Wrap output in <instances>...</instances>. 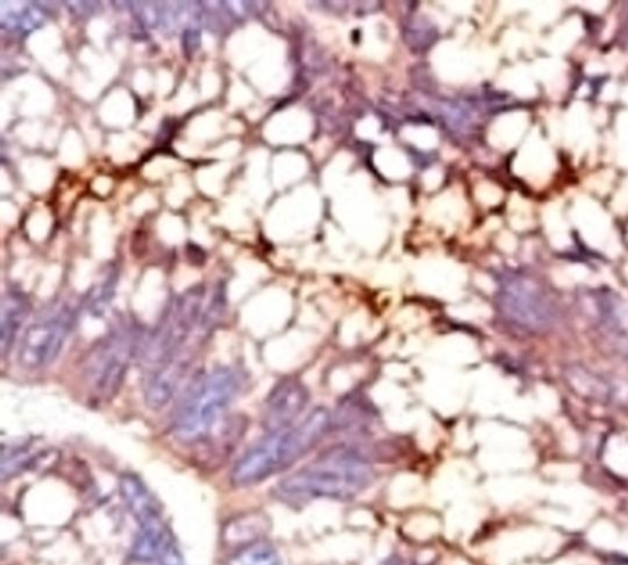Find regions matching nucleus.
<instances>
[{"label": "nucleus", "mask_w": 628, "mask_h": 565, "mask_svg": "<svg viewBox=\"0 0 628 565\" xmlns=\"http://www.w3.org/2000/svg\"><path fill=\"white\" fill-rule=\"evenodd\" d=\"M566 378L579 396L628 407V382L611 381L582 367L568 369Z\"/></svg>", "instance_id": "obj_10"}, {"label": "nucleus", "mask_w": 628, "mask_h": 565, "mask_svg": "<svg viewBox=\"0 0 628 565\" xmlns=\"http://www.w3.org/2000/svg\"><path fill=\"white\" fill-rule=\"evenodd\" d=\"M496 308L506 324L528 333L549 330L556 319L554 301L534 278L507 273L498 282Z\"/></svg>", "instance_id": "obj_7"}, {"label": "nucleus", "mask_w": 628, "mask_h": 565, "mask_svg": "<svg viewBox=\"0 0 628 565\" xmlns=\"http://www.w3.org/2000/svg\"><path fill=\"white\" fill-rule=\"evenodd\" d=\"M173 536L170 527L159 519L140 525L137 538H135L132 556L139 562L156 561L161 548Z\"/></svg>", "instance_id": "obj_14"}, {"label": "nucleus", "mask_w": 628, "mask_h": 565, "mask_svg": "<svg viewBox=\"0 0 628 565\" xmlns=\"http://www.w3.org/2000/svg\"><path fill=\"white\" fill-rule=\"evenodd\" d=\"M204 303L202 288L189 289L171 301L143 348L145 369L192 348L189 341L199 331Z\"/></svg>", "instance_id": "obj_5"}, {"label": "nucleus", "mask_w": 628, "mask_h": 565, "mask_svg": "<svg viewBox=\"0 0 628 565\" xmlns=\"http://www.w3.org/2000/svg\"><path fill=\"white\" fill-rule=\"evenodd\" d=\"M269 530L267 516L259 513H246L231 518L221 530V542L226 548L237 551L240 548L264 540Z\"/></svg>", "instance_id": "obj_13"}, {"label": "nucleus", "mask_w": 628, "mask_h": 565, "mask_svg": "<svg viewBox=\"0 0 628 565\" xmlns=\"http://www.w3.org/2000/svg\"><path fill=\"white\" fill-rule=\"evenodd\" d=\"M78 314V305L72 301H53L46 306L19 339L20 367L40 370L56 362L77 325Z\"/></svg>", "instance_id": "obj_6"}, {"label": "nucleus", "mask_w": 628, "mask_h": 565, "mask_svg": "<svg viewBox=\"0 0 628 565\" xmlns=\"http://www.w3.org/2000/svg\"><path fill=\"white\" fill-rule=\"evenodd\" d=\"M375 478V468L361 452L337 448L285 477L276 484L274 495L288 504L318 499L351 500L370 488Z\"/></svg>", "instance_id": "obj_1"}, {"label": "nucleus", "mask_w": 628, "mask_h": 565, "mask_svg": "<svg viewBox=\"0 0 628 565\" xmlns=\"http://www.w3.org/2000/svg\"><path fill=\"white\" fill-rule=\"evenodd\" d=\"M194 349L176 355L175 358L145 369L144 398L151 410H162L175 398L184 378L192 368Z\"/></svg>", "instance_id": "obj_9"}, {"label": "nucleus", "mask_w": 628, "mask_h": 565, "mask_svg": "<svg viewBox=\"0 0 628 565\" xmlns=\"http://www.w3.org/2000/svg\"><path fill=\"white\" fill-rule=\"evenodd\" d=\"M123 503L139 525L161 518V509L155 495L135 473H123L118 483Z\"/></svg>", "instance_id": "obj_11"}, {"label": "nucleus", "mask_w": 628, "mask_h": 565, "mask_svg": "<svg viewBox=\"0 0 628 565\" xmlns=\"http://www.w3.org/2000/svg\"><path fill=\"white\" fill-rule=\"evenodd\" d=\"M226 565H283L272 543L262 540L232 553Z\"/></svg>", "instance_id": "obj_16"}, {"label": "nucleus", "mask_w": 628, "mask_h": 565, "mask_svg": "<svg viewBox=\"0 0 628 565\" xmlns=\"http://www.w3.org/2000/svg\"><path fill=\"white\" fill-rule=\"evenodd\" d=\"M31 310V301L19 290H9L2 301V344L3 358L12 353L15 343L19 341V333L23 328Z\"/></svg>", "instance_id": "obj_12"}, {"label": "nucleus", "mask_w": 628, "mask_h": 565, "mask_svg": "<svg viewBox=\"0 0 628 565\" xmlns=\"http://www.w3.org/2000/svg\"><path fill=\"white\" fill-rule=\"evenodd\" d=\"M142 330L133 319H119L86 354L83 378L97 403L111 402L121 392L129 369L142 344Z\"/></svg>", "instance_id": "obj_4"}, {"label": "nucleus", "mask_w": 628, "mask_h": 565, "mask_svg": "<svg viewBox=\"0 0 628 565\" xmlns=\"http://www.w3.org/2000/svg\"><path fill=\"white\" fill-rule=\"evenodd\" d=\"M35 457L30 454L29 446H15L9 451L3 450L2 477L3 480L19 475L31 465Z\"/></svg>", "instance_id": "obj_17"}, {"label": "nucleus", "mask_w": 628, "mask_h": 565, "mask_svg": "<svg viewBox=\"0 0 628 565\" xmlns=\"http://www.w3.org/2000/svg\"><path fill=\"white\" fill-rule=\"evenodd\" d=\"M333 429L329 408H313L301 421L270 432L252 445L232 468V484L251 487L288 470L317 448Z\"/></svg>", "instance_id": "obj_2"}, {"label": "nucleus", "mask_w": 628, "mask_h": 565, "mask_svg": "<svg viewBox=\"0 0 628 565\" xmlns=\"http://www.w3.org/2000/svg\"><path fill=\"white\" fill-rule=\"evenodd\" d=\"M375 414V407L364 395L350 394L341 402L338 412L333 414L334 428H349L365 421L371 422Z\"/></svg>", "instance_id": "obj_15"}, {"label": "nucleus", "mask_w": 628, "mask_h": 565, "mask_svg": "<svg viewBox=\"0 0 628 565\" xmlns=\"http://www.w3.org/2000/svg\"><path fill=\"white\" fill-rule=\"evenodd\" d=\"M156 561L159 565H187L186 561H184L180 547L177 545L175 535H173L170 540L165 543V546L161 548Z\"/></svg>", "instance_id": "obj_18"}, {"label": "nucleus", "mask_w": 628, "mask_h": 565, "mask_svg": "<svg viewBox=\"0 0 628 565\" xmlns=\"http://www.w3.org/2000/svg\"><path fill=\"white\" fill-rule=\"evenodd\" d=\"M311 402V391L297 376L281 378L265 397L262 424L268 433L299 422Z\"/></svg>", "instance_id": "obj_8"}, {"label": "nucleus", "mask_w": 628, "mask_h": 565, "mask_svg": "<svg viewBox=\"0 0 628 565\" xmlns=\"http://www.w3.org/2000/svg\"><path fill=\"white\" fill-rule=\"evenodd\" d=\"M241 389V374L234 368L219 367L199 375L173 414V435L184 444L203 443L224 421Z\"/></svg>", "instance_id": "obj_3"}]
</instances>
